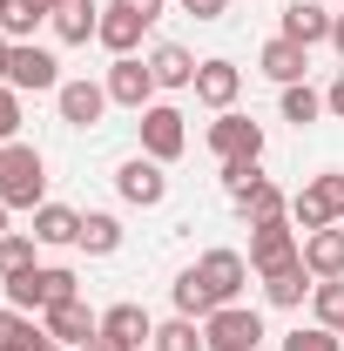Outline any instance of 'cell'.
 I'll use <instances>...</instances> for the list:
<instances>
[{"label": "cell", "mask_w": 344, "mask_h": 351, "mask_svg": "<svg viewBox=\"0 0 344 351\" xmlns=\"http://www.w3.org/2000/svg\"><path fill=\"white\" fill-rule=\"evenodd\" d=\"M0 203L7 210H41L47 203V156L34 142H7L0 149Z\"/></svg>", "instance_id": "1"}, {"label": "cell", "mask_w": 344, "mask_h": 351, "mask_svg": "<svg viewBox=\"0 0 344 351\" xmlns=\"http://www.w3.org/2000/svg\"><path fill=\"white\" fill-rule=\"evenodd\" d=\"M338 217H344V169L310 176L297 196H291V223H297L304 237H310V230H331Z\"/></svg>", "instance_id": "2"}, {"label": "cell", "mask_w": 344, "mask_h": 351, "mask_svg": "<svg viewBox=\"0 0 344 351\" xmlns=\"http://www.w3.org/2000/svg\"><path fill=\"white\" fill-rule=\"evenodd\" d=\"M297 257H304V237H297V223H291V217L250 230V277H277V270H291Z\"/></svg>", "instance_id": "3"}, {"label": "cell", "mask_w": 344, "mask_h": 351, "mask_svg": "<svg viewBox=\"0 0 344 351\" xmlns=\"http://www.w3.org/2000/svg\"><path fill=\"white\" fill-rule=\"evenodd\" d=\"M101 88H108V101H115V108H135V115H142V108L156 101V68H149L142 54H115V61H108V75H101Z\"/></svg>", "instance_id": "4"}, {"label": "cell", "mask_w": 344, "mask_h": 351, "mask_svg": "<svg viewBox=\"0 0 344 351\" xmlns=\"http://www.w3.org/2000/svg\"><path fill=\"white\" fill-rule=\"evenodd\" d=\"M135 122H142V156H156V162H175L189 149V129H182V108L175 101H149Z\"/></svg>", "instance_id": "5"}, {"label": "cell", "mask_w": 344, "mask_h": 351, "mask_svg": "<svg viewBox=\"0 0 344 351\" xmlns=\"http://www.w3.org/2000/svg\"><path fill=\"white\" fill-rule=\"evenodd\" d=\"M203 345L210 351H257L263 345V317L243 311V304H223V311L203 317Z\"/></svg>", "instance_id": "6"}, {"label": "cell", "mask_w": 344, "mask_h": 351, "mask_svg": "<svg viewBox=\"0 0 344 351\" xmlns=\"http://www.w3.org/2000/svg\"><path fill=\"white\" fill-rule=\"evenodd\" d=\"M169 162H156V156H129L122 169H115V196L135 203V210H156V203H169Z\"/></svg>", "instance_id": "7"}, {"label": "cell", "mask_w": 344, "mask_h": 351, "mask_svg": "<svg viewBox=\"0 0 344 351\" xmlns=\"http://www.w3.org/2000/svg\"><path fill=\"white\" fill-rule=\"evenodd\" d=\"M7 88H21V95H54V88H61V61H54L47 47H34V41H14V54H7Z\"/></svg>", "instance_id": "8"}, {"label": "cell", "mask_w": 344, "mask_h": 351, "mask_svg": "<svg viewBox=\"0 0 344 351\" xmlns=\"http://www.w3.org/2000/svg\"><path fill=\"white\" fill-rule=\"evenodd\" d=\"M210 156H216V162H236V156L263 162V122L236 115V108H223V115L210 122Z\"/></svg>", "instance_id": "9"}, {"label": "cell", "mask_w": 344, "mask_h": 351, "mask_svg": "<svg viewBox=\"0 0 344 351\" xmlns=\"http://www.w3.org/2000/svg\"><path fill=\"white\" fill-rule=\"evenodd\" d=\"M54 108H61L68 129H95L115 101H108V88H101V82H88V75H82V82H61V88H54Z\"/></svg>", "instance_id": "10"}, {"label": "cell", "mask_w": 344, "mask_h": 351, "mask_svg": "<svg viewBox=\"0 0 344 351\" xmlns=\"http://www.w3.org/2000/svg\"><path fill=\"white\" fill-rule=\"evenodd\" d=\"M196 270H203V284L216 291V304H236L243 284H250V257H243V250H203Z\"/></svg>", "instance_id": "11"}, {"label": "cell", "mask_w": 344, "mask_h": 351, "mask_svg": "<svg viewBox=\"0 0 344 351\" xmlns=\"http://www.w3.org/2000/svg\"><path fill=\"white\" fill-rule=\"evenodd\" d=\"M236 95H243V68H236V61H223V54H216V61L196 68V101H203V108L223 115V108H236Z\"/></svg>", "instance_id": "12"}, {"label": "cell", "mask_w": 344, "mask_h": 351, "mask_svg": "<svg viewBox=\"0 0 344 351\" xmlns=\"http://www.w3.org/2000/svg\"><path fill=\"white\" fill-rule=\"evenodd\" d=\"M41 324H47V338H61L68 351H88V338L101 331V317L75 298V304H54V311H41Z\"/></svg>", "instance_id": "13"}, {"label": "cell", "mask_w": 344, "mask_h": 351, "mask_svg": "<svg viewBox=\"0 0 344 351\" xmlns=\"http://www.w3.org/2000/svg\"><path fill=\"white\" fill-rule=\"evenodd\" d=\"M142 34H149V21H142V14L115 7V0L101 7V27H95V41L108 47V54H135V47H142Z\"/></svg>", "instance_id": "14"}, {"label": "cell", "mask_w": 344, "mask_h": 351, "mask_svg": "<svg viewBox=\"0 0 344 351\" xmlns=\"http://www.w3.org/2000/svg\"><path fill=\"white\" fill-rule=\"evenodd\" d=\"M34 243H47V250H75V243H82V210L41 203V210H34Z\"/></svg>", "instance_id": "15"}, {"label": "cell", "mask_w": 344, "mask_h": 351, "mask_svg": "<svg viewBox=\"0 0 344 351\" xmlns=\"http://www.w3.org/2000/svg\"><path fill=\"white\" fill-rule=\"evenodd\" d=\"M257 68H263L277 88H291V82H304V75H310V47H297V41H284V34H277V41H263Z\"/></svg>", "instance_id": "16"}, {"label": "cell", "mask_w": 344, "mask_h": 351, "mask_svg": "<svg viewBox=\"0 0 344 351\" xmlns=\"http://www.w3.org/2000/svg\"><path fill=\"white\" fill-rule=\"evenodd\" d=\"M331 21L338 14H324L317 0H291V14H284V41H297V47H317V41H331Z\"/></svg>", "instance_id": "17"}, {"label": "cell", "mask_w": 344, "mask_h": 351, "mask_svg": "<svg viewBox=\"0 0 344 351\" xmlns=\"http://www.w3.org/2000/svg\"><path fill=\"white\" fill-rule=\"evenodd\" d=\"M304 270H310V277H344V230L338 223L304 237Z\"/></svg>", "instance_id": "18"}, {"label": "cell", "mask_w": 344, "mask_h": 351, "mask_svg": "<svg viewBox=\"0 0 344 351\" xmlns=\"http://www.w3.org/2000/svg\"><path fill=\"white\" fill-rule=\"evenodd\" d=\"M236 210H243V223L257 230V223H277V217H291V196H284V189H277V182L263 176V182H250V189L236 196Z\"/></svg>", "instance_id": "19"}, {"label": "cell", "mask_w": 344, "mask_h": 351, "mask_svg": "<svg viewBox=\"0 0 344 351\" xmlns=\"http://www.w3.org/2000/svg\"><path fill=\"white\" fill-rule=\"evenodd\" d=\"M310 291H317V277L304 270V257L291 263V270H277V277H263V304H277V311H297Z\"/></svg>", "instance_id": "20"}, {"label": "cell", "mask_w": 344, "mask_h": 351, "mask_svg": "<svg viewBox=\"0 0 344 351\" xmlns=\"http://www.w3.org/2000/svg\"><path fill=\"white\" fill-rule=\"evenodd\" d=\"M169 298H175V317H196V324H203L210 311H223V304H216V291L203 284V270H196V263H189V270L169 284Z\"/></svg>", "instance_id": "21"}, {"label": "cell", "mask_w": 344, "mask_h": 351, "mask_svg": "<svg viewBox=\"0 0 344 351\" xmlns=\"http://www.w3.org/2000/svg\"><path fill=\"white\" fill-rule=\"evenodd\" d=\"M101 331H108V338H122V345H149V338H156V317H149V311L142 304H108L101 311Z\"/></svg>", "instance_id": "22"}, {"label": "cell", "mask_w": 344, "mask_h": 351, "mask_svg": "<svg viewBox=\"0 0 344 351\" xmlns=\"http://www.w3.org/2000/svg\"><path fill=\"white\" fill-rule=\"evenodd\" d=\"M149 68H156V88H196V54L189 47H175V41H162L156 54H149Z\"/></svg>", "instance_id": "23"}, {"label": "cell", "mask_w": 344, "mask_h": 351, "mask_svg": "<svg viewBox=\"0 0 344 351\" xmlns=\"http://www.w3.org/2000/svg\"><path fill=\"white\" fill-rule=\"evenodd\" d=\"M95 27H101V7H95V0H68V7H54V41L82 47V41H95Z\"/></svg>", "instance_id": "24"}, {"label": "cell", "mask_w": 344, "mask_h": 351, "mask_svg": "<svg viewBox=\"0 0 344 351\" xmlns=\"http://www.w3.org/2000/svg\"><path fill=\"white\" fill-rule=\"evenodd\" d=\"M82 298V277L61 270V263H41L34 270V311H54V304H75Z\"/></svg>", "instance_id": "25"}, {"label": "cell", "mask_w": 344, "mask_h": 351, "mask_svg": "<svg viewBox=\"0 0 344 351\" xmlns=\"http://www.w3.org/2000/svg\"><path fill=\"white\" fill-rule=\"evenodd\" d=\"M88 257H115L122 250V217H108V210H82V243Z\"/></svg>", "instance_id": "26"}, {"label": "cell", "mask_w": 344, "mask_h": 351, "mask_svg": "<svg viewBox=\"0 0 344 351\" xmlns=\"http://www.w3.org/2000/svg\"><path fill=\"white\" fill-rule=\"evenodd\" d=\"M149 351H210V345H203V324L196 317H169V324H156Z\"/></svg>", "instance_id": "27"}, {"label": "cell", "mask_w": 344, "mask_h": 351, "mask_svg": "<svg viewBox=\"0 0 344 351\" xmlns=\"http://www.w3.org/2000/svg\"><path fill=\"white\" fill-rule=\"evenodd\" d=\"M277 108H284V122H297V129H310V122L324 115V95H317L310 82H291V88H284V101H277Z\"/></svg>", "instance_id": "28"}, {"label": "cell", "mask_w": 344, "mask_h": 351, "mask_svg": "<svg viewBox=\"0 0 344 351\" xmlns=\"http://www.w3.org/2000/svg\"><path fill=\"white\" fill-rule=\"evenodd\" d=\"M34 331H41V317H34V311L0 304V351H27V345H34Z\"/></svg>", "instance_id": "29"}, {"label": "cell", "mask_w": 344, "mask_h": 351, "mask_svg": "<svg viewBox=\"0 0 344 351\" xmlns=\"http://www.w3.org/2000/svg\"><path fill=\"white\" fill-rule=\"evenodd\" d=\"M310 317L317 324H344V277H317V291H310Z\"/></svg>", "instance_id": "30"}, {"label": "cell", "mask_w": 344, "mask_h": 351, "mask_svg": "<svg viewBox=\"0 0 344 351\" xmlns=\"http://www.w3.org/2000/svg\"><path fill=\"white\" fill-rule=\"evenodd\" d=\"M34 230H7L0 237V277H14V270H34Z\"/></svg>", "instance_id": "31"}, {"label": "cell", "mask_w": 344, "mask_h": 351, "mask_svg": "<svg viewBox=\"0 0 344 351\" xmlns=\"http://www.w3.org/2000/svg\"><path fill=\"white\" fill-rule=\"evenodd\" d=\"M284 351H344V338L331 324H297V331L284 338Z\"/></svg>", "instance_id": "32"}, {"label": "cell", "mask_w": 344, "mask_h": 351, "mask_svg": "<svg viewBox=\"0 0 344 351\" xmlns=\"http://www.w3.org/2000/svg\"><path fill=\"white\" fill-rule=\"evenodd\" d=\"M7 142H21V88L0 82V149Z\"/></svg>", "instance_id": "33"}, {"label": "cell", "mask_w": 344, "mask_h": 351, "mask_svg": "<svg viewBox=\"0 0 344 351\" xmlns=\"http://www.w3.org/2000/svg\"><path fill=\"white\" fill-rule=\"evenodd\" d=\"M250 182H263V162H250V156H236V162H223V189H230V196H243Z\"/></svg>", "instance_id": "34"}, {"label": "cell", "mask_w": 344, "mask_h": 351, "mask_svg": "<svg viewBox=\"0 0 344 351\" xmlns=\"http://www.w3.org/2000/svg\"><path fill=\"white\" fill-rule=\"evenodd\" d=\"M182 14H196V21H223L230 14V0H175Z\"/></svg>", "instance_id": "35"}, {"label": "cell", "mask_w": 344, "mask_h": 351, "mask_svg": "<svg viewBox=\"0 0 344 351\" xmlns=\"http://www.w3.org/2000/svg\"><path fill=\"white\" fill-rule=\"evenodd\" d=\"M115 7H129V14H142V21H149V27H156V21H162V0H115Z\"/></svg>", "instance_id": "36"}, {"label": "cell", "mask_w": 344, "mask_h": 351, "mask_svg": "<svg viewBox=\"0 0 344 351\" xmlns=\"http://www.w3.org/2000/svg\"><path fill=\"white\" fill-rule=\"evenodd\" d=\"M324 115H338V122H344V75L324 88Z\"/></svg>", "instance_id": "37"}, {"label": "cell", "mask_w": 344, "mask_h": 351, "mask_svg": "<svg viewBox=\"0 0 344 351\" xmlns=\"http://www.w3.org/2000/svg\"><path fill=\"white\" fill-rule=\"evenodd\" d=\"M88 351H135V345H122V338H108V331H95V338H88Z\"/></svg>", "instance_id": "38"}, {"label": "cell", "mask_w": 344, "mask_h": 351, "mask_svg": "<svg viewBox=\"0 0 344 351\" xmlns=\"http://www.w3.org/2000/svg\"><path fill=\"white\" fill-rule=\"evenodd\" d=\"M27 351H68V345H61V338H47V324H41V331H34V345H27Z\"/></svg>", "instance_id": "39"}, {"label": "cell", "mask_w": 344, "mask_h": 351, "mask_svg": "<svg viewBox=\"0 0 344 351\" xmlns=\"http://www.w3.org/2000/svg\"><path fill=\"white\" fill-rule=\"evenodd\" d=\"M331 47H338V61H344V14L331 21Z\"/></svg>", "instance_id": "40"}, {"label": "cell", "mask_w": 344, "mask_h": 351, "mask_svg": "<svg viewBox=\"0 0 344 351\" xmlns=\"http://www.w3.org/2000/svg\"><path fill=\"white\" fill-rule=\"evenodd\" d=\"M7 54H14V41H7V34H0V82H7Z\"/></svg>", "instance_id": "41"}, {"label": "cell", "mask_w": 344, "mask_h": 351, "mask_svg": "<svg viewBox=\"0 0 344 351\" xmlns=\"http://www.w3.org/2000/svg\"><path fill=\"white\" fill-rule=\"evenodd\" d=\"M7 14H14V0H0V27H7Z\"/></svg>", "instance_id": "42"}, {"label": "cell", "mask_w": 344, "mask_h": 351, "mask_svg": "<svg viewBox=\"0 0 344 351\" xmlns=\"http://www.w3.org/2000/svg\"><path fill=\"white\" fill-rule=\"evenodd\" d=\"M7 217H14V210H7V203H0V237H7Z\"/></svg>", "instance_id": "43"}, {"label": "cell", "mask_w": 344, "mask_h": 351, "mask_svg": "<svg viewBox=\"0 0 344 351\" xmlns=\"http://www.w3.org/2000/svg\"><path fill=\"white\" fill-rule=\"evenodd\" d=\"M54 7H68V0H54Z\"/></svg>", "instance_id": "44"}, {"label": "cell", "mask_w": 344, "mask_h": 351, "mask_svg": "<svg viewBox=\"0 0 344 351\" xmlns=\"http://www.w3.org/2000/svg\"><path fill=\"white\" fill-rule=\"evenodd\" d=\"M338 338H344V324H338Z\"/></svg>", "instance_id": "45"}]
</instances>
